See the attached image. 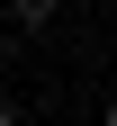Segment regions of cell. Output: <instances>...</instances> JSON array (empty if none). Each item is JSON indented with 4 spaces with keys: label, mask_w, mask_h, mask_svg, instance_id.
<instances>
[{
    "label": "cell",
    "mask_w": 117,
    "mask_h": 126,
    "mask_svg": "<svg viewBox=\"0 0 117 126\" xmlns=\"http://www.w3.org/2000/svg\"><path fill=\"white\" fill-rule=\"evenodd\" d=\"M0 126H18V108H9V99H0Z\"/></svg>",
    "instance_id": "2"
},
{
    "label": "cell",
    "mask_w": 117,
    "mask_h": 126,
    "mask_svg": "<svg viewBox=\"0 0 117 126\" xmlns=\"http://www.w3.org/2000/svg\"><path fill=\"white\" fill-rule=\"evenodd\" d=\"M99 126H117V99H108V108H99Z\"/></svg>",
    "instance_id": "3"
},
{
    "label": "cell",
    "mask_w": 117,
    "mask_h": 126,
    "mask_svg": "<svg viewBox=\"0 0 117 126\" xmlns=\"http://www.w3.org/2000/svg\"><path fill=\"white\" fill-rule=\"evenodd\" d=\"M0 18H9V27H27V36H45V27L63 18V0H0Z\"/></svg>",
    "instance_id": "1"
}]
</instances>
